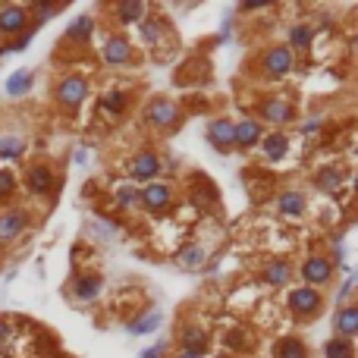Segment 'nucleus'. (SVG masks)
<instances>
[{
	"instance_id": "f257e3e1",
	"label": "nucleus",
	"mask_w": 358,
	"mask_h": 358,
	"mask_svg": "<svg viewBox=\"0 0 358 358\" xmlns=\"http://www.w3.org/2000/svg\"><path fill=\"white\" fill-rule=\"evenodd\" d=\"M88 97V79L85 75H67L63 82L57 85V104L63 110H75Z\"/></svg>"
},
{
	"instance_id": "f03ea898",
	"label": "nucleus",
	"mask_w": 358,
	"mask_h": 358,
	"mask_svg": "<svg viewBox=\"0 0 358 358\" xmlns=\"http://www.w3.org/2000/svg\"><path fill=\"white\" fill-rule=\"evenodd\" d=\"M321 305H324L321 292L311 289V286H298V289L289 292V308L298 318H314V314H321Z\"/></svg>"
},
{
	"instance_id": "7ed1b4c3",
	"label": "nucleus",
	"mask_w": 358,
	"mask_h": 358,
	"mask_svg": "<svg viewBox=\"0 0 358 358\" xmlns=\"http://www.w3.org/2000/svg\"><path fill=\"white\" fill-rule=\"evenodd\" d=\"M170 198H173V192L164 182H148V186L139 192V202H142L151 214H160V211L170 208Z\"/></svg>"
},
{
	"instance_id": "20e7f679",
	"label": "nucleus",
	"mask_w": 358,
	"mask_h": 358,
	"mask_svg": "<svg viewBox=\"0 0 358 358\" xmlns=\"http://www.w3.org/2000/svg\"><path fill=\"white\" fill-rule=\"evenodd\" d=\"M29 25V10L25 7H0V35H23Z\"/></svg>"
},
{
	"instance_id": "39448f33",
	"label": "nucleus",
	"mask_w": 358,
	"mask_h": 358,
	"mask_svg": "<svg viewBox=\"0 0 358 358\" xmlns=\"http://www.w3.org/2000/svg\"><path fill=\"white\" fill-rule=\"evenodd\" d=\"M292 69V51L289 47H274V51L264 53V73L267 79H283Z\"/></svg>"
},
{
	"instance_id": "423d86ee",
	"label": "nucleus",
	"mask_w": 358,
	"mask_h": 358,
	"mask_svg": "<svg viewBox=\"0 0 358 358\" xmlns=\"http://www.w3.org/2000/svg\"><path fill=\"white\" fill-rule=\"evenodd\" d=\"M157 173H160V160H157V154H151V151H139V157H135L132 167H129V176H132L135 182H151Z\"/></svg>"
},
{
	"instance_id": "0eeeda50",
	"label": "nucleus",
	"mask_w": 358,
	"mask_h": 358,
	"mask_svg": "<svg viewBox=\"0 0 358 358\" xmlns=\"http://www.w3.org/2000/svg\"><path fill=\"white\" fill-rule=\"evenodd\" d=\"M330 276H333V264H330L327 258H308V261L302 264V280H305L311 289L327 283Z\"/></svg>"
},
{
	"instance_id": "6e6552de",
	"label": "nucleus",
	"mask_w": 358,
	"mask_h": 358,
	"mask_svg": "<svg viewBox=\"0 0 358 358\" xmlns=\"http://www.w3.org/2000/svg\"><path fill=\"white\" fill-rule=\"evenodd\" d=\"M25 226H29V214L25 211H7V214H0V242H13Z\"/></svg>"
},
{
	"instance_id": "1a4fd4ad",
	"label": "nucleus",
	"mask_w": 358,
	"mask_h": 358,
	"mask_svg": "<svg viewBox=\"0 0 358 358\" xmlns=\"http://www.w3.org/2000/svg\"><path fill=\"white\" fill-rule=\"evenodd\" d=\"M261 142V123L258 119H242V123H232V145L239 148H252V145Z\"/></svg>"
},
{
	"instance_id": "9d476101",
	"label": "nucleus",
	"mask_w": 358,
	"mask_h": 358,
	"mask_svg": "<svg viewBox=\"0 0 358 358\" xmlns=\"http://www.w3.org/2000/svg\"><path fill=\"white\" fill-rule=\"evenodd\" d=\"M176 119H179V110L173 101H164V97H157L154 104L148 107V123L151 126H176Z\"/></svg>"
},
{
	"instance_id": "9b49d317",
	"label": "nucleus",
	"mask_w": 358,
	"mask_h": 358,
	"mask_svg": "<svg viewBox=\"0 0 358 358\" xmlns=\"http://www.w3.org/2000/svg\"><path fill=\"white\" fill-rule=\"evenodd\" d=\"M104 60L110 67H123V63L132 60V45H129L123 35H110L104 45Z\"/></svg>"
},
{
	"instance_id": "f8f14e48",
	"label": "nucleus",
	"mask_w": 358,
	"mask_h": 358,
	"mask_svg": "<svg viewBox=\"0 0 358 358\" xmlns=\"http://www.w3.org/2000/svg\"><path fill=\"white\" fill-rule=\"evenodd\" d=\"M261 117L267 119V123H274V126H283V123L292 119V104L286 97H270V101L261 104Z\"/></svg>"
},
{
	"instance_id": "ddd939ff",
	"label": "nucleus",
	"mask_w": 358,
	"mask_h": 358,
	"mask_svg": "<svg viewBox=\"0 0 358 358\" xmlns=\"http://www.w3.org/2000/svg\"><path fill=\"white\" fill-rule=\"evenodd\" d=\"M25 186H29V192H35V195H47L53 189V170L45 164L32 167L29 176H25Z\"/></svg>"
},
{
	"instance_id": "4468645a",
	"label": "nucleus",
	"mask_w": 358,
	"mask_h": 358,
	"mask_svg": "<svg viewBox=\"0 0 358 358\" xmlns=\"http://www.w3.org/2000/svg\"><path fill=\"white\" fill-rule=\"evenodd\" d=\"M208 142L217 145L220 148V154H226V151L232 148V123L230 119H214L208 126Z\"/></svg>"
},
{
	"instance_id": "2eb2a0df",
	"label": "nucleus",
	"mask_w": 358,
	"mask_h": 358,
	"mask_svg": "<svg viewBox=\"0 0 358 358\" xmlns=\"http://www.w3.org/2000/svg\"><path fill=\"white\" fill-rule=\"evenodd\" d=\"M333 327L339 339H352L358 333V308H339L333 318Z\"/></svg>"
},
{
	"instance_id": "dca6fc26",
	"label": "nucleus",
	"mask_w": 358,
	"mask_h": 358,
	"mask_svg": "<svg viewBox=\"0 0 358 358\" xmlns=\"http://www.w3.org/2000/svg\"><path fill=\"white\" fill-rule=\"evenodd\" d=\"M286 151H289V139L283 132L264 135V157L267 160H280V157H286Z\"/></svg>"
},
{
	"instance_id": "f3484780",
	"label": "nucleus",
	"mask_w": 358,
	"mask_h": 358,
	"mask_svg": "<svg viewBox=\"0 0 358 358\" xmlns=\"http://www.w3.org/2000/svg\"><path fill=\"white\" fill-rule=\"evenodd\" d=\"M32 82H35L32 69H16V73L7 79V95H10V97H23L25 91L32 88Z\"/></svg>"
},
{
	"instance_id": "a211bd4d",
	"label": "nucleus",
	"mask_w": 358,
	"mask_h": 358,
	"mask_svg": "<svg viewBox=\"0 0 358 358\" xmlns=\"http://www.w3.org/2000/svg\"><path fill=\"white\" fill-rule=\"evenodd\" d=\"M97 292H101V276H79L73 286V296L79 302H91V298H97Z\"/></svg>"
},
{
	"instance_id": "6ab92c4d",
	"label": "nucleus",
	"mask_w": 358,
	"mask_h": 358,
	"mask_svg": "<svg viewBox=\"0 0 358 358\" xmlns=\"http://www.w3.org/2000/svg\"><path fill=\"white\" fill-rule=\"evenodd\" d=\"M164 324V311H148V314H142V318H135L132 321V327H129V333H139V336H145V333H154L157 327Z\"/></svg>"
},
{
	"instance_id": "aec40b11",
	"label": "nucleus",
	"mask_w": 358,
	"mask_h": 358,
	"mask_svg": "<svg viewBox=\"0 0 358 358\" xmlns=\"http://www.w3.org/2000/svg\"><path fill=\"white\" fill-rule=\"evenodd\" d=\"M280 211L286 217H302L305 214V195L302 192H283L280 195Z\"/></svg>"
},
{
	"instance_id": "412c9836",
	"label": "nucleus",
	"mask_w": 358,
	"mask_h": 358,
	"mask_svg": "<svg viewBox=\"0 0 358 358\" xmlns=\"http://www.w3.org/2000/svg\"><path fill=\"white\" fill-rule=\"evenodd\" d=\"M289 274H292L289 261H270L267 267H264V280H267L270 286H283L286 280H289Z\"/></svg>"
},
{
	"instance_id": "4be33fe9",
	"label": "nucleus",
	"mask_w": 358,
	"mask_h": 358,
	"mask_svg": "<svg viewBox=\"0 0 358 358\" xmlns=\"http://www.w3.org/2000/svg\"><path fill=\"white\" fill-rule=\"evenodd\" d=\"M314 186L321 189V192H336V189L343 186V173L336 170V167H327V170L318 173V179H314Z\"/></svg>"
},
{
	"instance_id": "5701e85b",
	"label": "nucleus",
	"mask_w": 358,
	"mask_h": 358,
	"mask_svg": "<svg viewBox=\"0 0 358 358\" xmlns=\"http://www.w3.org/2000/svg\"><path fill=\"white\" fill-rule=\"evenodd\" d=\"M179 267L182 270H195V267H202V261H204V248L202 246H186L182 252H179Z\"/></svg>"
},
{
	"instance_id": "b1692460",
	"label": "nucleus",
	"mask_w": 358,
	"mask_h": 358,
	"mask_svg": "<svg viewBox=\"0 0 358 358\" xmlns=\"http://www.w3.org/2000/svg\"><path fill=\"white\" fill-rule=\"evenodd\" d=\"M119 19H123V23L126 25H135V23H142L145 19V3L142 0H129V3H119Z\"/></svg>"
},
{
	"instance_id": "393cba45",
	"label": "nucleus",
	"mask_w": 358,
	"mask_h": 358,
	"mask_svg": "<svg viewBox=\"0 0 358 358\" xmlns=\"http://www.w3.org/2000/svg\"><path fill=\"white\" fill-rule=\"evenodd\" d=\"M204 346H208V336H204L198 327H189L186 333H182V352H195V355H202Z\"/></svg>"
},
{
	"instance_id": "a878e982",
	"label": "nucleus",
	"mask_w": 358,
	"mask_h": 358,
	"mask_svg": "<svg viewBox=\"0 0 358 358\" xmlns=\"http://www.w3.org/2000/svg\"><path fill=\"white\" fill-rule=\"evenodd\" d=\"M324 358H355V349H352L349 339H339V336H333V339L324 346Z\"/></svg>"
},
{
	"instance_id": "bb28decb",
	"label": "nucleus",
	"mask_w": 358,
	"mask_h": 358,
	"mask_svg": "<svg viewBox=\"0 0 358 358\" xmlns=\"http://www.w3.org/2000/svg\"><path fill=\"white\" fill-rule=\"evenodd\" d=\"M311 45V25H292L289 29V51H305Z\"/></svg>"
},
{
	"instance_id": "cd10ccee",
	"label": "nucleus",
	"mask_w": 358,
	"mask_h": 358,
	"mask_svg": "<svg viewBox=\"0 0 358 358\" xmlns=\"http://www.w3.org/2000/svg\"><path fill=\"white\" fill-rule=\"evenodd\" d=\"M91 29H95V19H91V16H79V19L67 29V38H73V41H85V38L91 35Z\"/></svg>"
},
{
	"instance_id": "c85d7f7f",
	"label": "nucleus",
	"mask_w": 358,
	"mask_h": 358,
	"mask_svg": "<svg viewBox=\"0 0 358 358\" xmlns=\"http://www.w3.org/2000/svg\"><path fill=\"white\" fill-rule=\"evenodd\" d=\"M23 151H25V142L19 139V135H3V139H0V157H10V160H16Z\"/></svg>"
},
{
	"instance_id": "c756f323",
	"label": "nucleus",
	"mask_w": 358,
	"mask_h": 358,
	"mask_svg": "<svg viewBox=\"0 0 358 358\" xmlns=\"http://www.w3.org/2000/svg\"><path fill=\"white\" fill-rule=\"evenodd\" d=\"M126 104H129V97L123 95V91H107L104 101H101V107H104L107 113H113V117H119V113L126 110Z\"/></svg>"
},
{
	"instance_id": "7c9ffc66",
	"label": "nucleus",
	"mask_w": 358,
	"mask_h": 358,
	"mask_svg": "<svg viewBox=\"0 0 358 358\" xmlns=\"http://www.w3.org/2000/svg\"><path fill=\"white\" fill-rule=\"evenodd\" d=\"M280 358H308L305 343H298V339H283V343H280Z\"/></svg>"
},
{
	"instance_id": "2f4dec72",
	"label": "nucleus",
	"mask_w": 358,
	"mask_h": 358,
	"mask_svg": "<svg viewBox=\"0 0 358 358\" xmlns=\"http://www.w3.org/2000/svg\"><path fill=\"white\" fill-rule=\"evenodd\" d=\"M135 202H139V189H135V186L117 189V208L129 211V208H135Z\"/></svg>"
},
{
	"instance_id": "473e14b6",
	"label": "nucleus",
	"mask_w": 358,
	"mask_h": 358,
	"mask_svg": "<svg viewBox=\"0 0 358 358\" xmlns=\"http://www.w3.org/2000/svg\"><path fill=\"white\" fill-rule=\"evenodd\" d=\"M139 25H142V38L148 41V45H151V41H157V35L164 32V25L157 23V19H142Z\"/></svg>"
},
{
	"instance_id": "72a5a7b5",
	"label": "nucleus",
	"mask_w": 358,
	"mask_h": 358,
	"mask_svg": "<svg viewBox=\"0 0 358 358\" xmlns=\"http://www.w3.org/2000/svg\"><path fill=\"white\" fill-rule=\"evenodd\" d=\"M13 189H16V176L10 170H0V198L13 195Z\"/></svg>"
},
{
	"instance_id": "f704fd0d",
	"label": "nucleus",
	"mask_w": 358,
	"mask_h": 358,
	"mask_svg": "<svg viewBox=\"0 0 358 358\" xmlns=\"http://www.w3.org/2000/svg\"><path fill=\"white\" fill-rule=\"evenodd\" d=\"M164 352H167V343H157V346H151V349H145L142 358H164Z\"/></svg>"
},
{
	"instance_id": "c9c22d12",
	"label": "nucleus",
	"mask_w": 358,
	"mask_h": 358,
	"mask_svg": "<svg viewBox=\"0 0 358 358\" xmlns=\"http://www.w3.org/2000/svg\"><path fill=\"white\" fill-rule=\"evenodd\" d=\"M10 336H13V327H10L7 321H0V343H7Z\"/></svg>"
},
{
	"instance_id": "e433bc0d",
	"label": "nucleus",
	"mask_w": 358,
	"mask_h": 358,
	"mask_svg": "<svg viewBox=\"0 0 358 358\" xmlns=\"http://www.w3.org/2000/svg\"><path fill=\"white\" fill-rule=\"evenodd\" d=\"M318 129H321V119H308L305 126H302V132L311 135V132H318Z\"/></svg>"
},
{
	"instance_id": "4c0bfd02",
	"label": "nucleus",
	"mask_w": 358,
	"mask_h": 358,
	"mask_svg": "<svg viewBox=\"0 0 358 358\" xmlns=\"http://www.w3.org/2000/svg\"><path fill=\"white\" fill-rule=\"evenodd\" d=\"M176 358H202V355H195V352H179Z\"/></svg>"
},
{
	"instance_id": "58836bf2",
	"label": "nucleus",
	"mask_w": 358,
	"mask_h": 358,
	"mask_svg": "<svg viewBox=\"0 0 358 358\" xmlns=\"http://www.w3.org/2000/svg\"><path fill=\"white\" fill-rule=\"evenodd\" d=\"M352 47H355V51H358V38H355V45H352Z\"/></svg>"
},
{
	"instance_id": "ea45409f",
	"label": "nucleus",
	"mask_w": 358,
	"mask_h": 358,
	"mask_svg": "<svg viewBox=\"0 0 358 358\" xmlns=\"http://www.w3.org/2000/svg\"><path fill=\"white\" fill-rule=\"evenodd\" d=\"M355 189H358V173H355Z\"/></svg>"
}]
</instances>
